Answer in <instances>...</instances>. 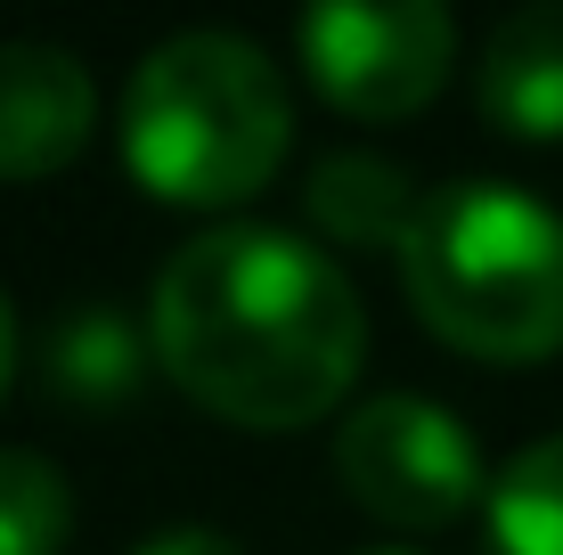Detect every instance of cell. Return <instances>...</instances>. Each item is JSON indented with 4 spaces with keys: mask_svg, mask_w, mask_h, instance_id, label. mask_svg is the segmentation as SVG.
Instances as JSON below:
<instances>
[{
    "mask_svg": "<svg viewBox=\"0 0 563 555\" xmlns=\"http://www.w3.org/2000/svg\"><path fill=\"white\" fill-rule=\"evenodd\" d=\"M99 131V82L57 42H0V180H49Z\"/></svg>",
    "mask_w": 563,
    "mask_h": 555,
    "instance_id": "cell-6",
    "label": "cell"
},
{
    "mask_svg": "<svg viewBox=\"0 0 563 555\" xmlns=\"http://www.w3.org/2000/svg\"><path fill=\"white\" fill-rule=\"evenodd\" d=\"M295 57L335 114L400 123L450 82L457 25L441 0H327L295 25Z\"/></svg>",
    "mask_w": 563,
    "mask_h": 555,
    "instance_id": "cell-4",
    "label": "cell"
},
{
    "mask_svg": "<svg viewBox=\"0 0 563 555\" xmlns=\"http://www.w3.org/2000/svg\"><path fill=\"white\" fill-rule=\"evenodd\" d=\"M147 343L205 417L245 433H295L343 409L367 359V311L335 254L295 229L221 221L164 262Z\"/></svg>",
    "mask_w": 563,
    "mask_h": 555,
    "instance_id": "cell-1",
    "label": "cell"
},
{
    "mask_svg": "<svg viewBox=\"0 0 563 555\" xmlns=\"http://www.w3.org/2000/svg\"><path fill=\"white\" fill-rule=\"evenodd\" d=\"M147 359H155V343L107 302L99 311H66L42 343V376L66 409H131L147 385Z\"/></svg>",
    "mask_w": 563,
    "mask_h": 555,
    "instance_id": "cell-9",
    "label": "cell"
},
{
    "mask_svg": "<svg viewBox=\"0 0 563 555\" xmlns=\"http://www.w3.org/2000/svg\"><path fill=\"white\" fill-rule=\"evenodd\" d=\"M335 474L343 490L393 531H450L482 499V449L450 409L417 392L360 400L335 433Z\"/></svg>",
    "mask_w": 563,
    "mask_h": 555,
    "instance_id": "cell-5",
    "label": "cell"
},
{
    "mask_svg": "<svg viewBox=\"0 0 563 555\" xmlns=\"http://www.w3.org/2000/svg\"><path fill=\"white\" fill-rule=\"evenodd\" d=\"M286 147H295L286 74L245 33L155 42L123 90V164L155 204L229 213L278 180Z\"/></svg>",
    "mask_w": 563,
    "mask_h": 555,
    "instance_id": "cell-2",
    "label": "cell"
},
{
    "mask_svg": "<svg viewBox=\"0 0 563 555\" xmlns=\"http://www.w3.org/2000/svg\"><path fill=\"white\" fill-rule=\"evenodd\" d=\"M409 311L450 352L531 368L563 352V213L507 180H450L400 245Z\"/></svg>",
    "mask_w": 563,
    "mask_h": 555,
    "instance_id": "cell-3",
    "label": "cell"
},
{
    "mask_svg": "<svg viewBox=\"0 0 563 555\" xmlns=\"http://www.w3.org/2000/svg\"><path fill=\"white\" fill-rule=\"evenodd\" d=\"M424 197H433V188H417L393 156H360V147L327 156L310 171V188H302L310 221H319L335 245H367V254H393V262H400V245H409Z\"/></svg>",
    "mask_w": 563,
    "mask_h": 555,
    "instance_id": "cell-8",
    "label": "cell"
},
{
    "mask_svg": "<svg viewBox=\"0 0 563 555\" xmlns=\"http://www.w3.org/2000/svg\"><path fill=\"white\" fill-rule=\"evenodd\" d=\"M140 555H245L238 540H221V531H197V523H180V531H155V540Z\"/></svg>",
    "mask_w": 563,
    "mask_h": 555,
    "instance_id": "cell-12",
    "label": "cell"
},
{
    "mask_svg": "<svg viewBox=\"0 0 563 555\" xmlns=\"http://www.w3.org/2000/svg\"><path fill=\"white\" fill-rule=\"evenodd\" d=\"M490 555H563V433L507 457L490 482Z\"/></svg>",
    "mask_w": 563,
    "mask_h": 555,
    "instance_id": "cell-10",
    "label": "cell"
},
{
    "mask_svg": "<svg viewBox=\"0 0 563 555\" xmlns=\"http://www.w3.org/2000/svg\"><path fill=\"white\" fill-rule=\"evenodd\" d=\"M74 540V490L49 457L0 449V555H66Z\"/></svg>",
    "mask_w": 563,
    "mask_h": 555,
    "instance_id": "cell-11",
    "label": "cell"
},
{
    "mask_svg": "<svg viewBox=\"0 0 563 555\" xmlns=\"http://www.w3.org/2000/svg\"><path fill=\"white\" fill-rule=\"evenodd\" d=\"M474 107L515 147L563 140V0H531L490 33V49L474 66Z\"/></svg>",
    "mask_w": 563,
    "mask_h": 555,
    "instance_id": "cell-7",
    "label": "cell"
},
{
    "mask_svg": "<svg viewBox=\"0 0 563 555\" xmlns=\"http://www.w3.org/2000/svg\"><path fill=\"white\" fill-rule=\"evenodd\" d=\"M9 376H16V302L0 295V392H9Z\"/></svg>",
    "mask_w": 563,
    "mask_h": 555,
    "instance_id": "cell-13",
    "label": "cell"
}]
</instances>
